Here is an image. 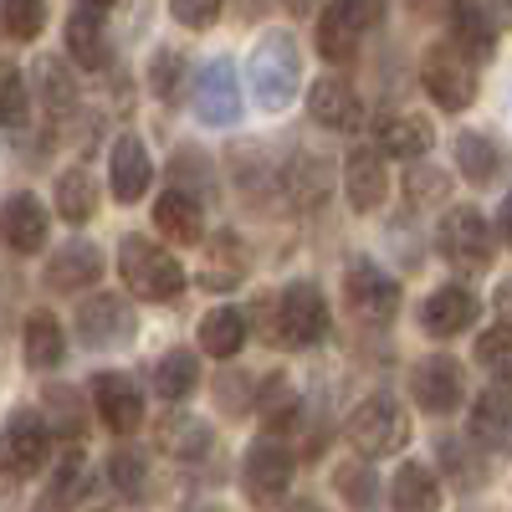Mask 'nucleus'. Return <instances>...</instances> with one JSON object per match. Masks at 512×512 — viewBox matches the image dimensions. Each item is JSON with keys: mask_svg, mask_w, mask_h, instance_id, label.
Wrapping results in <instances>:
<instances>
[{"mask_svg": "<svg viewBox=\"0 0 512 512\" xmlns=\"http://www.w3.org/2000/svg\"><path fill=\"white\" fill-rule=\"evenodd\" d=\"M47 431H62L72 441H82V431H88V410H82V395L67 390V384H47Z\"/></svg>", "mask_w": 512, "mask_h": 512, "instance_id": "a19ab883", "label": "nucleus"}, {"mask_svg": "<svg viewBox=\"0 0 512 512\" xmlns=\"http://www.w3.org/2000/svg\"><path fill=\"white\" fill-rule=\"evenodd\" d=\"M47 236H52V216L31 190H16L6 205H0V241H6V251L31 256V251L47 246Z\"/></svg>", "mask_w": 512, "mask_h": 512, "instance_id": "2eb2a0df", "label": "nucleus"}, {"mask_svg": "<svg viewBox=\"0 0 512 512\" xmlns=\"http://www.w3.org/2000/svg\"><path fill=\"white\" fill-rule=\"evenodd\" d=\"M21 359L31 369H41V374L67 359V333H62L57 313H47V308L26 313V323H21Z\"/></svg>", "mask_w": 512, "mask_h": 512, "instance_id": "a878e982", "label": "nucleus"}, {"mask_svg": "<svg viewBox=\"0 0 512 512\" xmlns=\"http://www.w3.org/2000/svg\"><path fill=\"white\" fill-rule=\"evenodd\" d=\"M344 190H349V205L359 210V216H369V210L384 205V195H390V169H384L379 149H354L344 159Z\"/></svg>", "mask_w": 512, "mask_h": 512, "instance_id": "5701e85b", "label": "nucleus"}, {"mask_svg": "<svg viewBox=\"0 0 512 512\" xmlns=\"http://www.w3.org/2000/svg\"><path fill=\"white\" fill-rule=\"evenodd\" d=\"M246 82H251V98L262 113L292 108V98L303 93V47H297V36L282 26L256 36V47L246 57Z\"/></svg>", "mask_w": 512, "mask_h": 512, "instance_id": "f03ea898", "label": "nucleus"}, {"mask_svg": "<svg viewBox=\"0 0 512 512\" xmlns=\"http://www.w3.org/2000/svg\"><path fill=\"white\" fill-rule=\"evenodd\" d=\"M410 395L425 415H451L461 410L466 400V379H461V364L451 354H431L410 369Z\"/></svg>", "mask_w": 512, "mask_h": 512, "instance_id": "9b49d317", "label": "nucleus"}, {"mask_svg": "<svg viewBox=\"0 0 512 512\" xmlns=\"http://www.w3.org/2000/svg\"><path fill=\"white\" fill-rule=\"evenodd\" d=\"M282 6H287L292 16H313V6H318V0H282Z\"/></svg>", "mask_w": 512, "mask_h": 512, "instance_id": "3c124183", "label": "nucleus"}, {"mask_svg": "<svg viewBox=\"0 0 512 512\" xmlns=\"http://www.w3.org/2000/svg\"><path fill=\"white\" fill-rule=\"evenodd\" d=\"M415 11H436V6H446V0H410Z\"/></svg>", "mask_w": 512, "mask_h": 512, "instance_id": "5fc2aeb1", "label": "nucleus"}, {"mask_svg": "<svg viewBox=\"0 0 512 512\" xmlns=\"http://www.w3.org/2000/svg\"><path fill=\"white\" fill-rule=\"evenodd\" d=\"M477 313H482V297L466 282H446V287H436L431 297H425L420 323H425L431 338H456V333H466L477 323Z\"/></svg>", "mask_w": 512, "mask_h": 512, "instance_id": "dca6fc26", "label": "nucleus"}, {"mask_svg": "<svg viewBox=\"0 0 512 512\" xmlns=\"http://www.w3.org/2000/svg\"><path fill=\"white\" fill-rule=\"evenodd\" d=\"M82 487H88V456H82V446L72 441L62 451V461H57L47 492H41V507L36 512H67L72 502H82Z\"/></svg>", "mask_w": 512, "mask_h": 512, "instance_id": "72a5a7b5", "label": "nucleus"}, {"mask_svg": "<svg viewBox=\"0 0 512 512\" xmlns=\"http://www.w3.org/2000/svg\"><path fill=\"white\" fill-rule=\"evenodd\" d=\"M344 303H349V313L359 323L384 328V323H395V313H400V282L384 267H374V262L359 256V262H349V272H344Z\"/></svg>", "mask_w": 512, "mask_h": 512, "instance_id": "1a4fd4ad", "label": "nucleus"}, {"mask_svg": "<svg viewBox=\"0 0 512 512\" xmlns=\"http://www.w3.org/2000/svg\"><path fill=\"white\" fill-rule=\"evenodd\" d=\"M154 226L175 241V246H200L205 236V200H195L190 190H164L154 200Z\"/></svg>", "mask_w": 512, "mask_h": 512, "instance_id": "b1692460", "label": "nucleus"}, {"mask_svg": "<svg viewBox=\"0 0 512 512\" xmlns=\"http://www.w3.org/2000/svg\"><path fill=\"white\" fill-rule=\"evenodd\" d=\"M436 246L446 256V267H456V272H482L492 262V251H497L492 231H487V216L477 205H451L441 216V226H436Z\"/></svg>", "mask_w": 512, "mask_h": 512, "instance_id": "0eeeda50", "label": "nucleus"}, {"mask_svg": "<svg viewBox=\"0 0 512 512\" xmlns=\"http://www.w3.org/2000/svg\"><path fill=\"white\" fill-rule=\"evenodd\" d=\"M180 88H190V57L180 47H159L149 57V93L159 103H180Z\"/></svg>", "mask_w": 512, "mask_h": 512, "instance_id": "58836bf2", "label": "nucleus"}, {"mask_svg": "<svg viewBox=\"0 0 512 512\" xmlns=\"http://www.w3.org/2000/svg\"><path fill=\"white\" fill-rule=\"evenodd\" d=\"M26 88L36 93V103L47 108V118H52V123H62V118L77 108V77L67 72V62H62V57H36Z\"/></svg>", "mask_w": 512, "mask_h": 512, "instance_id": "c85d7f7f", "label": "nucleus"}, {"mask_svg": "<svg viewBox=\"0 0 512 512\" xmlns=\"http://www.w3.org/2000/svg\"><path fill=\"white\" fill-rule=\"evenodd\" d=\"M436 456H441V466H446V472H451V482L461 487V492H472V487H482V461H472V456H466V441H441L436 446Z\"/></svg>", "mask_w": 512, "mask_h": 512, "instance_id": "a18cd8bd", "label": "nucleus"}, {"mask_svg": "<svg viewBox=\"0 0 512 512\" xmlns=\"http://www.w3.org/2000/svg\"><path fill=\"white\" fill-rule=\"evenodd\" d=\"M287 512H328V507H323V502H313V497H297Z\"/></svg>", "mask_w": 512, "mask_h": 512, "instance_id": "603ef678", "label": "nucleus"}, {"mask_svg": "<svg viewBox=\"0 0 512 512\" xmlns=\"http://www.w3.org/2000/svg\"><path fill=\"white\" fill-rule=\"evenodd\" d=\"M308 113L318 128H328V134H354L359 118H364V103L354 93V82L344 77H318L308 88Z\"/></svg>", "mask_w": 512, "mask_h": 512, "instance_id": "a211bd4d", "label": "nucleus"}, {"mask_svg": "<svg viewBox=\"0 0 512 512\" xmlns=\"http://www.w3.org/2000/svg\"><path fill=\"white\" fill-rule=\"evenodd\" d=\"M256 410H262V420H267L272 436H287V431H297V425H303V395L292 390L287 374L262 379V390H256Z\"/></svg>", "mask_w": 512, "mask_h": 512, "instance_id": "2f4dec72", "label": "nucleus"}, {"mask_svg": "<svg viewBox=\"0 0 512 512\" xmlns=\"http://www.w3.org/2000/svg\"><path fill=\"white\" fill-rule=\"evenodd\" d=\"M205 164H210V159H205L200 149H180V154H175V180H180V190H190L195 200L210 195V180H205L210 169H205Z\"/></svg>", "mask_w": 512, "mask_h": 512, "instance_id": "49530a36", "label": "nucleus"}, {"mask_svg": "<svg viewBox=\"0 0 512 512\" xmlns=\"http://www.w3.org/2000/svg\"><path fill=\"white\" fill-rule=\"evenodd\" d=\"M98 277H103V251L93 241H67L62 251L47 256V272H41L52 292H88Z\"/></svg>", "mask_w": 512, "mask_h": 512, "instance_id": "412c9836", "label": "nucleus"}, {"mask_svg": "<svg viewBox=\"0 0 512 512\" xmlns=\"http://www.w3.org/2000/svg\"><path fill=\"white\" fill-rule=\"evenodd\" d=\"M93 410L113 436H128L144 425V390L123 369H103L93 374Z\"/></svg>", "mask_w": 512, "mask_h": 512, "instance_id": "ddd939ff", "label": "nucleus"}, {"mask_svg": "<svg viewBox=\"0 0 512 512\" xmlns=\"http://www.w3.org/2000/svg\"><path fill=\"white\" fill-rule=\"evenodd\" d=\"M472 446L507 451V379H497L492 390L477 395V405H472Z\"/></svg>", "mask_w": 512, "mask_h": 512, "instance_id": "f704fd0d", "label": "nucleus"}, {"mask_svg": "<svg viewBox=\"0 0 512 512\" xmlns=\"http://www.w3.org/2000/svg\"><path fill=\"white\" fill-rule=\"evenodd\" d=\"M333 487H338V497H344L354 512H369L379 502V482H374V466L369 461H344L333 472Z\"/></svg>", "mask_w": 512, "mask_h": 512, "instance_id": "79ce46f5", "label": "nucleus"}, {"mask_svg": "<svg viewBox=\"0 0 512 512\" xmlns=\"http://www.w3.org/2000/svg\"><path fill=\"white\" fill-rule=\"evenodd\" d=\"M195 384H200V359H195L190 349H169V354L154 364V395L169 400V405L190 400Z\"/></svg>", "mask_w": 512, "mask_h": 512, "instance_id": "e433bc0d", "label": "nucleus"}, {"mask_svg": "<svg viewBox=\"0 0 512 512\" xmlns=\"http://www.w3.org/2000/svg\"><path fill=\"white\" fill-rule=\"evenodd\" d=\"M497 36H502V26L482 0H451V47H461L472 62H482L497 52Z\"/></svg>", "mask_w": 512, "mask_h": 512, "instance_id": "4be33fe9", "label": "nucleus"}, {"mask_svg": "<svg viewBox=\"0 0 512 512\" xmlns=\"http://www.w3.org/2000/svg\"><path fill=\"white\" fill-rule=\"evenodd\" d=\"M384 0H328L318 11V52L328 62H354L369 26H379Z\"/></svg>", "mask_w": 512, "mask_h": 512, "instance_id": "6e6552de", "label": "nucleus"}, {"mask_svg": "<svg viewBox=\"0 0 512 512\" xmlns=\"http://www.w3.org/2000/svg\"><path fill=\"white\" fill-rule=\"evenodd\" d=\"M77 338L88 349H113L134 338V308H128L123 292H93L88 303L77 308Z\"/></svg>", "mask_w": 512, "mask_h": 512, "instance_id": "f8f14e48", "label": "nucleus"}, {"mask_svg": "<svg viewBox=\"0 0 512 512\" xmlns=\"http://www.w3.org/2000/svg\"><path fill=\"white\" fill-rule=\"evenodd\" d=\"M62 47L77 67H88V72H103L113 62V47H108V31L98 21V11H72L67 26H62Z\"/></svg>", "mask_w": 512, "mask_h": 512, "instance_id": "cd10ccee", "label": "nucleus"}, {"mask_svg": "<svg viewBox=\"0 0 512 512\" xmlns=\"http://www.w3.org/2000/svg\"><path fill=\"white\" fill-rule=\"evenodd\" d=\"M344 436H349V446H354L364 461L395 456V451L410 446V410H405L395 395H369V400L354 405Z\"/></svg>", "mask_w": 512, "mask_h": 512, "instance_id": "20e7f679", "label": "nucleus"}, {"mask_svg": "<svg viewBox=\"0 0 512 512\" xmlns=\"http://www.w3.org/2000/svg\"><path fill=\"white\" fill-rule=\"evenodd\" d=\"M246 338H251L246 313H241V308H231V303L210 308V313L200 318V349H205L210 359H226V364H231V359L246 349Z\"/></svg>", "mask_w": 512, "mask_h": 512, "instance_id": "7c9ffc66", "label": "nucleus"}, {"mask_svg": "<svg viewBox=\"0 0 512 512\" xmlns=\"http://www.w3.org/2000/svg\"><path fill=\"white\" fill-rule=\"evenodd\" d=\"M149 180H154V159H149L144 139L139 134H123L113 144V154H108V185H113V195L123 205H134V200L149 195Z\"/></svg>", "mask_w": 512, "mask_h": 512, "instance_id": "aec40b11", "label": "nucleus"}, {"mask_svg": "<svg viewBox=\"0 0 512 512\" xmlns=\"http://www.w3.org/2000/svg\"><path fill=\"white\" fill-rule=\"evenodd\" d=\"M52 200H57V216H62L67 226H88L93 210H98V180H93L82 164H72V169H62V175H57Z\"/></svg>", "mask_w": 512, "mask_h": 512, "instance_id": "473e14b6", "label": "nucleus"}, {"mask_svg": "<svg viewBox=\"0 0 512 512\" xmlns=\"http://www.w3.org/2000/svg\"><path fill=\"white\" fill-rule=\"evenodd\" d=\"M221 6L226 0H169V16H175L180 26H190V31H205V26H216Z\"/></svg>", "mask_w": 512, "mask_h": 512, "instance_id": "de8ad7c7", "label": "nucleus"}, {"mask_svg": "<svg viewBox=\"0 0 512 512\" xmlns=\"http://www.w3.org/2000/svg\"><path fill=\"white\" fill-rule=\"evenodd\" d=\"M374 139H379V154H395V159H425L436 144V128L425 113H384L379 128H374Z\"/></svg>", "mask_w": 512, "mask_h": 512, "instance_id": "393cba45", "label": "nucleus"}, {"mask_svg": "<svg viewBox=\"0 0 512 512\" xmlns=\"http://www.w3.org/2000/svg\"><path fill=\"white\" fill-rule=\"evenodd\" d=\"M118 272L139 303H175L185 292V267L175 262V251H164L159 241H149L139 231L118 241Z\"/></svg>", "mask_w": 512, "mask_h": 512, "instance_id": "7ed1b4c3", "label": "nucleus"}, {"mask_svg": "<svg viewBox=\"0 0 512 512\" xmlns=\"http://www.w3.org/2000/svg\"><path fill=\"white\" fill-rule=\"evenodd\" d=\"M420 88L431 93V103L441 113H466L482 93L477 88V62L461 47H451V41H441V47H431L420 57Z\"/></svg>", "mask_w": 512, "mask_h": 512, "instance_id": "39448f33", "label": "nucleus"}, {"mask_svg": "<svg viewBox=\"0 0 512 512\" xmlns=\"http://www.w3.org/2000/svg\"><path fill=\"white\" fill-rule=\"evenodd\" d=\"M31 108V88H26V72L16 62H0V128H21Z\"/></svg>", "mask_w": 512, "mask_h": 512, "instance_id": "37998d69", "label": "nucleus"}, {"mask_svg": "<svg viewBox=\"0 0 512 512\" xmlns=\"http://www.w3.org/2000/svg\"><path fill=\"white\" fill-rule=\"evenodd\" d=\"M210 441H216V436H210V425L200 415H190V410H169L154 425V446L164 456H175V461H200L210 451Z\"/></svg>", "mask_w": 512, "mask_h": 512, "instance_id": "bb28decb", "label": "nucleus"}, {"mask_svg": "<svg viewBox=\"0 0 512 512\" xmlns=\"http://www.w3.org/2000/svg\"><path fill=\"white\" fill-rule=\"evenodd\" d=\"M390 507L395 512H441V477L425 461H405L390 482Z\"/></svg>", "mask_w": 512, "mask_h": 512, "instance_id": "c756f323", "label": "nucleus"}, {"mask_svg": "<svg viewBox=\"0 0 512 512\" xmlns=\"http://www.w3.org/2000/svg\"><path fill=\"white\" fill-rule=\"evenodd\" d=\"M103 482L118 502H139L144 487H149V461L139 451H113L108 466H103Z\"/></svg>", "mask_w": 512, "mask_h": 512, "instance_id": "ea45409f", "label": "nucleus"}, {"mask_svg": "<svg viewBox=\"0 0 512 512\" xmlns=\"http://www.w3.org/2000/svg\"><path fill=\"white\" fill-rule=\"evenodd\" d=\"M108 6H118V0H82V11H108Z\"/></svg>", "mask_w": 512, "mask_h": 512, "instance_id": "864d4df0", "label": "nucleus"}, {"mask_svg": "<svg viewBox=\"0 0 512 512\" xmlns=\"http://www.w3.org/2000/svg\"><path fill=\"white\" fill-rule=\"evenodd\" d=\"M0 21H6V36L36 41L47 31V0H0Z\"/></svg>", "mask_w": 512, "mask_h": 512, "instance_id": "c03bdc74", "label": "nucleus"}, {"mask_svg": "<svg viewBox=\"0 0 512 512\" xmlns=\"http://www.w3.org/2000/svg\"><path fill=\"white\" fill-rule=\"evenodd\" d=\"M47 456H52V431L41 420V410H16L6 420V431H0V472L26 482L47 466Z\"/></svg>", "mask_w": 512, "mask_h": 512, "instance_id": "9d476101", "label": "nucleus"}, {"mask_svg": "<svg viewBox=\"0 0 512 512\" xmlns=\"http://www.w3.org/2000/svg\"><path fill=\"white\" fill-rule=\"evenodd\" d=\"M195 113L210 128H231L241 118V77H236V67L226 57L200 67V77H195Z\"/></svg>", "mask_w": 512, "mask_h": 512, "instance_id": "4468645a", "label": "nucleus"}, {"mask_svg": "<svg viewBox=\"0 0 512 512\" xmlns=\"http://www.w3.org/2000/svg\"><path fill=\"white\" fill-rule=\"evenodd\" d=\"M256 323V333L277 349H318L333 318H328V303L313 282H287L277 297H256V308L246 318V328Z\"/></svg>", "mask_w": 512, "mask_h": 512, "instance_id": "f257e3e1", "label": "nucleus"}, {"mask_svg": "<svg viewBox=\"0 0 512 512\" xmlns=\"http://www.w3.org/2000/svg\"><path fill=\"white\" fill-rule=\"evenodd\" d=\"M492 11H497V16H502V11H507V0H492Z\"/></svg>", "mask_w": 512, "mask_h": 512, "instance_id": "6e6d98bb", "label": "nucleus"}, {"mask_svg": "<svg viewBox=\"0 0 512 512\" xmlns=\"http://www.w3.org/2000/svg\"><path fill=\"white\" fill-rule=\"evenodd\" d=\"M200 241H205V256H200L195 282H200L205 292H231V287H241L246 272H251L246 241H241L236 231H216V236H200Z\"/></svg>", "mask_w": 512, "mask_h": 512, "instance_id": "f3484780", "label": "nucleus"}, {"mask_svg": "<svg viewBox=\"0 0 512 512\" xmlns=\"http://www.w3.org/2000/svg\"><path fill=\"white\" fill-rule=\"evenodd\" d=\"M456 169L472 185H492L502 175V149L492 134H482V128H466V134L456 139Z\"/></svg>", "mask_w": 512, "mask_h": 512, "instance_id": "c9c22d12", "label": "nucleus"}, {"mask_svg": "<svg viewBox=\"0 0 512 512\" xmlns=\"http://www.w3.org/2000/svg\"><path fill=\"white\" fill-rule=\"evenodd\" d=\"M477 359H482L497 379H507V323H497V328H487V333L477 338Z\"/></svg>", "mask_w": 512, "mask_h": 512, "instance_id": "09e8293b", "label": "nucleus"}, {"mask_svg": "<svg viewBox=\"0 0 512 512\" xmlns=\"http://www.w3.org/2000/svg\"><path fill=\"white\" fill-rule=\"evenodd\" d=\"M282 190L297 210H323L328 195H333V169H328V154L318 149H297L282 169Z\"/></svg>", "mask_w": 512, "mask_h": 512, "instance_id": "6ab92c4d", "label": "nucleus"}, {"mask_svg": "<svg viewBox=\"0 0 512 512\" xmlns=\"http://www.w3.org/2000/svg\"><path fill=\"white\" fill-rule=\"evenodd\" d=\"M405 200H410L415 210L446 205V200H451V169H441V164H431V159H410V169H405Z\"/></svg>", "mask_w": 512, "mask_h": 512, "instance_id": "4c0bfd02", "label": "nucleus"}, {"mask_svg": "<svg viewBox=\"0 0 512 512\" xmlns=\"http://www.w3.org/2000/svg\"><path fill=\"white\" fill-rule=\"evenodd\" d=\"M216 400H221V410H231V415H241V410H251V384H246V374H221L216 379Z\"/></svg>", "mask_w": 512, "mask_h": 512, "instance_id": "8fccbe9b", "label": "nucleus"}, {"mask_svg": "<svg viewBox=\"0 0 512 512\" xmlns=\"http://www.w3.org/2000/svg\"><path fill=\"white\" fill-rule=\"evenodd\" d=\"M292 472H297V456L287 451L282 436H262L246 446V461H241V487H246V502L272 512L287 487H292Z\"/></svg>", "mask_w": 512, "mask_h": 512, "instance_id": "423d86ee", "label": "nucleus"}]
</instances>
